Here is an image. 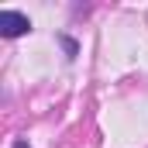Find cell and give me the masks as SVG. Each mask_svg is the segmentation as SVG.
<instances>
[{
    "instance_id": "2",
    "label": "cell",
    "mask_w": 148,
    "mask_h": 148,
    "mask_svg": "<svg viewBox=\"0 0 148 148\" xmlns=\"http://www.w3.org/2000/svg\"><path fill=\"white\" fill-rule=\"evenodd\" d=\"M59 41H62V48H66V55H69V59H76V55H79V45H76L69 35H59Z\"/></svg>"
},
{
    "instance_id": "1",
    "label": "cell",
    "mask_w": 148,
    "mask_h": 148,
    "mask_svg": "<svg viewBox=\"0 0 148 148\" xmlns=\"http://www.w3.org/2000/svg\"><path fill=\"white\" fill-rule=\"evenodd\" d=\"M31 31V17L21 10H0V35L3 38H21Z\"/></svg>"
},
{
    "instance_id": "3",
    "label": "cell",
    "mask_w": 148,
    "mask_h": 148,
    "mask_svg": "<svg viewBox=\"0 0 148 148\" xmlns=\"http://www.w3.org/2000/svg\"><path fill=\"white\" fill-rule=\"evenodd\" d=\"M14 148H31V145H28V141H14Z\"/></svg>"
}]
</instances>
